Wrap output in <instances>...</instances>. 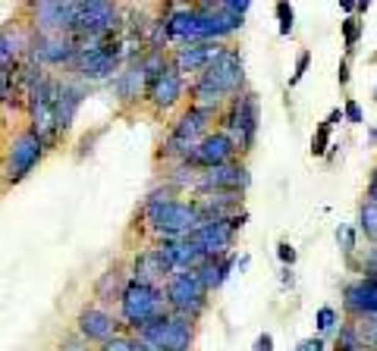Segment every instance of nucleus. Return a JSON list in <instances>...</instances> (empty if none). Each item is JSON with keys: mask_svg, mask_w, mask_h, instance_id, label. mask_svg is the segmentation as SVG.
Here are the masks:
<instances>
[{"mask_svg": "<svg viewBox=\"0 0 377 351\" xmlns=\"http://www.w3.org/2000/svg\"><path fill=\"white\" fill-rule=\"evenodd\" d=\"M142 214L157 241L161 238L183 241L201 226V214H198L195 197H188V201L176 197V201H167V204H145Z\"/></svg>", "mask_w": 377, "mask_h": 351, "instance_id": "f257e3e1", "label": "nucleus"}, {"mask_svg": "<svg viewBox=\"0 0 377 351\" xmlns=\"http://www.w3.org/2000/svg\"><path fill=\"white\" fill-rule=\"evenodd\" d=\"M167 311H170V307H167L164 289L135 282V280L129 282L126 295H123V301H120V320L133 335H139L145 326H151L154 320H161Z\"/></svg>", "mask_w": 377, "mask_h": 351, "instance_id": "f03ea898", "label": "nucleus"}, {"mask_svg": "<svg viewBox=\"0 0 377 351\" xmlns=\"http://www.w3.org/2000/svg\"><path fill=\"white\" fill-rule=\"evenodd\" d=\"M258 122H261V104L258 94L245 88L242 94H236L220 113V132H227L233 138L239 154H249L258 142Z\"/></svg>", "mask_w": 377, "mask_h": 351, "instance_id": "7ed1b4c3", "label": "nucleus"}, {"mask_svg": "<svg viewBox=\"0 0 377 351\" xmlns=\"http://www.w3.org/2000/svg\"><path fill=\"white\" fill-rule=\"evenodd\" d=\"M47 151V142L38 135L35 129H23L6 142V160H4V173H6V185L23 182L35 166L41 163Z\"/></svg>", "mask_w": 377, "mask_h": 351, "instance_id": "20e7f679", "label": "nucleus"}, {"mask_svg": "<svg viewBox=\"0 0 377 351\" xmlns=\"http://www.w3.org/2000/svg\"><path fill=\"white\" fill-rule=\"evenodd\" d=\"M139 339L161 348V351H192L195 348V320L186 317V313L167 311L161 320H154L151 326L142 329Z\"/></svg>", "mask_w": 377, "mask_h": 351, "instance_id": "39448f33", "label": "nucleus"}, {"mask_svg": "<svg viewBox=\"0 0 377 351\" xmlns=\"http://www.w3.org/2000/svg\"><path fill=\"white\" fill-rule=\"evenodd\" d=\"M164 295H167V307L173 313H186V317L198 320L205 313L211 292L205 289L198 273H173L164 285Z\"/></svg>", "mask_w": 377, "mask_h": 351, "instance_id": "423d86ee", "label": "nucleus"}, {"mask_svg": "<svg viewBox=\"0 0 377 351\" xmlns=\"http://www.w3.org/2000/svg\"><path fill=\"white\" fill-rule=\"evenodd\" d=\"M120 25H123V10L117 4H111V0H82L72 38L76 41L111 38V35H117Z\"/></svg>", "mask_w": 377, "mask_h": 351, "instance_id": "0eeeda50", "label": "nucleus"}, {"mask_svg": "<svg viewBox=\"0 0 377 351\" xmlns=\"http://www.w3.org/2000/svg\"><path fill=\"white\" fill-rule=\"evenodd\" d=\"M198 79L233 100L236 94L245 91V63H242V54H239L236 47H227V44H223V47L217 50V57L211 60V66H208Z\"/></svg>", "mask_w": 377, "mask_h": 351, "instance_id": "6e6552de", "label": "nucleus"}, {"mask_svg": "<svg viewBox=\"0 0 377 351\" xmlns=\"http://www.w3.org/2000/svg\"><path fill=\"white\" fill-rule=\"evenodd\" d=\"M76 0H41L32 4V32L35 35H72L79 19Z\"/></svg>", "mask_w": 377, "mask_h": 351, "instance_id": "1a4fd4ad", "label": "nucleus"}, {"mask_svg": "<svg viewBox=\"0 0 377 351\" xmlns=\"http://www.w3.org/2000/svg\"><path fill=\"white\" fill-rule=\"evenodd\" d=\"M249 185H252L249 166L242 160H233V163H223V166L201 173L195 195H242Z\"/></svg>", "mask_w": 377, "mask_h": 351, "instance_id": "9d476101", "label": "nucleus"}, {"mask_svg": "<svg viewBox=\"0 0 377 351\" xmlns=\"http://www.w3.org/2000/svg\"><path fill=\"white\" fill-rule=\"evenodd\" d=\"M76 57H79V41L72 35H35L26 60L38 66V69H47V66H72Z\"/></svg>", "mask_w": 377, "mask_h": 351, "instance_id": "9b49d317", "label": "nucleus"}, {"mask_svg": "<svg viewBox=\"0 0 377 351\" xmlns=\"http://www.w3.org/2000/svg\"><path fill=\"white\" fill-rule=\"evenodd\" d=\"M76 329H79V335H82L85 345H107L111 339L123 335V320L113 317L107 307L89 304V307H82V311H79Z\"/></svg>", "mask_w": 377, "mask_h": 351, "instance_id": "f8f14e48", "label": "nucleus"}, {"mask_svg": "<svg viewBox=\"0 0 377 351\" xmlns=\"http://www.w3.org/2000/svg\"><path fill=\"white\" fill-rule=\"evenodd\" d=\"M236 154H239V148L233 144V138H230L227 132L214 129L211 135L198 144V148L188 154L186 163L195 166L198 173H208V170H214V166H223V163H233V160H239Z\"/></svg>", "mask_w": 377, "mask_h": 351, "instance_id": "ddd939ff", "label": "nucleus"}, {"mask_svg": "<svg viewBox=\"0 0 377 351\" xmlns=\"http://www.w3.org/2000/svg\"><path fill=\"white\" fill-rule=\"evenodd\" d=\"M346 320H377V276H359L343 289Z\"/></svg>", "mask_w": 377, "mask_h": 351, "instance_id": "4468645a", "label": "nucleus"}, {"mask_svg": "<svg viewBox=\"0 0 377 351\" xmlns=\"http://www.w3.org/2000/svg\"><path fill=\"white\" fill-rule=\"evenodd\" d=\"M188 238H192L208 258H223V254H233L236 229L230 219H205Z\"/></svg>", "mask_w": 377, "mask_h": 351, "instance_id": "2eb2a0df", "label": "nucleus"}, {"mask_svg": "<svg viewBox=\"0 0 377 351\" xmlns=\"http://www.w3.org/2000/svg\"><path fill=\"white\" fill-rule=\"evenodd\" d=\"M85 94H89V88L79 76H69V79H57V94H54V107H57V129L69 132L72 122H76V113L79 107H82Z\"/></svg>", "mask_w": 377, "mask_h": 351, "instance_id": "dca6fc26", "label": "nucleus"}, {"mask_svg": "<svg viewBox=\"0 0 377 351\" xmlns=\"http://www.w3.org/2000/svg\"><path fill=\"white\" fill-rule=\"evenodd\" d=\"M223 44H214V41H205V44H179V47L170 50V63L179 76H192L198 79L201 72L211 66V60L217 57Z\"/></svg>", "mask_w": 377, "mask_h": 351, "instance_id": "f3484780", "label": "nucleus"}, {"mask_svg": "<svg viewBox=\"0 0 377 351\" xmlns=\"http://www.w3.org/2000/svg\"><path fill=\"white\" fill-rule=\"evenodd\" d=\"M148 72H145L142 60H133L123 66V72L117 79H113V94H117V100L123 107H135L142 104V100H148Z\"/></svg>", "mask_w": 377, "mask_h": 351, "instance_id": "a211bd4d", "label": "nucleus"}, {"mask_svg": "<svg viewBox=\"0 0 377 351\" xmlns=\"http://www.w3.org/2000/svg\"><path fill=\"white\" fill-rule=\"evenodd\" d=\"M183 98H186V76H179L173 66L167 72H161V76L148 85V104L154 107L157 113L173 110Z\"/></svg>", "mask_w": 377, "mask_h": 351, "instance_id": "6ab92c4d", "label": "nucleus"}, {"mask_svg": "<svg viewBox=\"0 0 377 351\" xmlns=\"http://www.w3.org/2000/svg\"><path fill=\"white\" fill-rule=\"evenodd\" d=\"M129 282H133V273H126V270L120 267H107L104 273L98 276V282H94V298H98L101 304H111V301H123V295H126Z\"/></svg>", "mask_w": 377, "mask_h": 351, "instance_id": "aec40b11", "label": "nucleus"}, {"mask_svg": "<svg viewBox=\"0 0 377 351\" xmlns=\"http://www.w3.org/2000/svg\"><path fill=\"white\" fill-rule=\"evenodd\" d=\"M201 223L205 219H233L242 210V195H195Z\"/></svg>", "mask_w": 377, "mask_h": 351, "instance_id": "412c9836", "label": "nucleus"}, {"mask_svg": "<svg viewBox=\"0 0 377 351\" xmlns=\"http://www.w3.org/2000/svg\"><path fill=\"white\" fill-rule=\"evenodd\" d=\"M236 263H239V254H223V258H211L205 263V267L198 270V276H201V282H205V289L208 292H217L223 282L230 280V276L236 273Z\"/></svg>", "mask_w": 377, "mask_h": 351, "instance_id": "4be33fe9", "label": "nucleus"}, {"mask_svg": "<svg viewBox=\"0 0 377 351\" xmlns=\"http://www.w3.org/2000/svg\"><path fill=\"white\" fill-rule=\"evenodd\" d=\"M359 232L377 248V201H361L359 207Z\"/></svg>", "mask_w": 377, "mask_h": 351, "instance_id": "5701e85b", "label": "nucleus"}, {"mask_svg": "<svg viewBox=\"0 0 377 351\" xmlns=\"http://www.w3.org/2000/svg\"><path fill=\"white\" fill-rule=\"evenodd\" d=\"M339 326H343V317H339L337 307H330V304L317 307V313H315V329H317V335L339 333Z\"/></svg>", "mask_w": 377, "mask_h": 351, "instance_id": "b1692460", "label": "nucleus"}, {"mask_svg": "<svg viewBox=\"0 0 377 351\" xmlns=\"http://www.w3.org/2000/svg\"><path fill=\"white\" fill-rule=\"evenodd\" d=\"M361 32H365V22L359 16H346L343 19V44H346V54H355V47H359L361 41Z\"/></svg>", "mask_w": 377, "mask_h": 351, "instance_id": "393cba45", "label": "nucleus"}, {"mask_svg": "<svg viewBox=\"0 0 377 351\" xmlns=\"http://www.w3.org/2000/svg\"><path fill=\"white\" fill-rule=\"evenodd\" d=\"M330 132H333V126H327V122H321V126L315 129V135H311V157H324L327 148H333Z\"/></svg>", "mask_w": 377, "mask_h": 351, "instance_id": "a878e982", "label": "nucleus"}, {"mask_svg": "<svg viewBox=\"0 0 377 351\" xmlns=\"http://www.w3.org/2000/svg\"><path fill=\"white\" fill-rule=\"evenodd\" d=\"M274 13H277V22H280V35H293V28H296L293 4H277V6H274Z\"/></svg>", "mask_w": 377, "mask_h": 351, "instance_id": "bb28decb", "label": "nucleus"}, {"mask_svg": "<svg viewBox=\"0 0 377 351\" xmlns=\"http://www.w3.org/2000/svg\"><path fill=\"white\" fill-rule=\"evenodd\" d=\"M337 245H339V251L346 254V258H352V251H355V229L349 223H339L337 226Z\"/></svg>", "mask_w": 377, "mask_h": 351, "instance_id": "cd10ccee", "label": "nucleus"}, {"mask_svg": "<svg viewBox=\"0 0 377 351\" xmlns=\"http://www.w3.org/2000/svg\"><path fill=\"white\" fill-rule=\"evenodd\" d=\"M308 66H311V54H308V50H302V54L296 57V69H293V76H289V88H296L302 79H305Z\"/></svg>", "mask_w": 377, "mask_h": 351, "instance_id": "c85d7f7f", "label": "nucleus"}, {"mask_svg": "<svg viewBox=\"0 0 377 351\" xmlns=\"http://www.w3.org/2000/svg\"><path fill=\"white\" fill-rule=\"evenodd\" d=\"M359 329H361V339H365V348L377 351V320H359Z\"/></svg>", "mask_w": 377, "mask_h": 351, "instance_id": "c756f323", "label": "nucleus"}, {"mask_svg": "<svg viewBox=\"0 0 377 351\" xmlns=\"http://www.w3.org/2000/svg\"><path fill=\"white\" fill-rule=\"evenodd\" d=\"M101 351H135V335H117V339H111L107 345H101Z\"/></svg>", "mask_w": 377, "mask_h": 351, "instance_id": "7c9ffc66", "label": "nucleus"}, {"mask_svg": "<svg viewBox=\"0 0 377 351\" xmlns=\"http://www.w3.org/2000/svg\"><path fill=\"white\" fill-rule=\"evenodd\" d=\"M277 258H280L283 267L293 270V267H296V258H299V254H296V248L289 245V241H280V245H277Z\"/></svg>", "mask_w": 377, "mask_h": 351, "instance_id": "2f4dec72", "label": "nucleus"}, {"mask_svg": "<svg viewBox=\"0 0 377 351\" xmlns=\"http://www.w3.org/2000/svg\"><path fill=\"white\" fill-rule=\"evenodd\" d=\"M343 113H346V122H352V126H359L365 116H361V107H359V100L349 98L346 100V107H343Z\"/></svg>", "mask_w": 377, "mask_h": 351, "instance_id": "473e14b6", "label": "nucleus"}, {"mask_svg": "<svg viewBox=\"0 0 377 351\" xmlns=\"http://www.w3.org/2000/svg\"><path fill=\"white\" fill-rule=\"evenodd\" d=\"M296 351H327V345H324V335H308V339L299 342Z\"/></svg>", "mask_w": 377, "mask_h": 351, "instance_id": "72a5a7b5", "label": "nucleus"}, {"mask_svg": "<svg viewBox=\"0 0 377 351\" xmlns=\"http://www.w3.org/2000/svg\"><path fill=\"white\" fill-rule=\"evenodd\" d=\"M361 270H365L361 276H377V248H371V251L365 254V260H361Z\"/></svg>", "mask_w": 377, "mask_h": 351, "instance_id": "f704fd0d", "label": "nucleus"}, {"mask_svg": "<svg viewBox=\"0 0 377 351\" xmlns=\"http://www.w3.org/2000/svg\"><path fill=\"white\" fill-rule=\"evenodd\" d=\"M255 351H274V335L271 333H261L255 339Z\"/></svg>", "mask_w": 377, "mask_h": 351, "instance_id": "c9c22d12", "label": "nucleus"}, {"mask_svg": "<svg viewBox=\"0 0 377 351\" xmlns=\"http://www.w3.org/2000/svg\"><path fill=\"white\" fill-rule=\"evenodd\" d=\"M337 79H339V85H349V57H346V60L339 63V72H337Z\"/></svg>", "mask_w": 377, "mask_h": 351, "instance_id": "e433bc0d", "label": "nucleus"}, {"mask_svg": "<svg viewBox=\"0 0 377 351\" xmlns=\"http://www.w3.org/2000/svg\"><path fill=\"white\" fill-rule=\"evenodd\" d=\"M324 122H327V126H337V122H346V113H343V110H330V113H327V120H324Z\"/></svg>", "mask_w": 377, "mask_h": 351, "instance_id": "4c0bfd02", "label": "nucleus"}, {"mask_svg": "<svg viewBox=\"0 0 377 351\" xmlns=\"http://www.w3.org/2000/svg\"><path fill=\"white\" fill-rule=\"evenodd\" d=\"M368 201H377V166L371 170V179H368Z\"/></svg>", "mask_w": 377, "mask_h": 351, "instance_id": "58836bf2", "label": "nucleus"}, {"mask_svg": "<svg viewBox=\"0 0 377 351\" xmlns=\"http://www.w3.org/2000/svg\"><path fill=\"white\" fill-rule=\"evenodd\" d=\"M245 219H249V210H239V214H236L233 219H230V223H233V229L239 232V229H242V226H245Z\"/></svg>", "mask_w": 377, "mask_h": 351, "instance_id": "ea45409f", "label": "nucleus"}, {"mask_svg": "<svg viewBox=\"0 0 377 351\" xmlns=\"http://www.w3.org/2000/svg\"><path fill=\"white\" fill-rule=\"evenodd\" d=\"M339 6H343V13H346V16H352V13H359V4H355V0H343V4H339Z\"/></svg>", "mask_w": 377, "mask_h": 351, "instance_id": "a19ab883", "label": "nucleus"}, {"mask_svg": "<svg viewBox=\"0 0 377 351\" xmlns=\"http://www.w3.org/2000/svg\"><path fill=\"white\" fill-rule=\"evenodd\" d=\"M249 263H252V258H249V254H242L239 263H236V273H245V270H249Z\"/></svg>", "mask_w": 377, "mask_h": 351, "instance_id": "79ce46f5", "label": "nucleus"}, {"mask_svg": "<svg viewBox=\"0 0 377 351\" xmlns=\"http://www.w3.org/2000/svg\"><path fill=\"white\" fill-rule=\"evenodd\" d=\"M280 282H283V285H293V282H296V276H293V270H289V267H283V276H280Z\"/></svg>", "mask_w": 377, "mask_h": 351, "instance_id": "37998d69", "label": "nucleus"}, {"mask_svg": "<svg viewBox=\"0 0 377 351\" xmlns=\"http://www.w3.org/2000/svg\"><path fill=\"white\" fill-rule=\"evenodd\" d=\"M67 351H98V348H89V345H85V342H79V345H69Z\"/></svg>", "mask_w": 377, "mask_h": 351, "instance_id": "c03bdc74", "label": "nucleus"}, {"mask_svg": "<svg viewBox=\"0 0 377 351\" xmlns=\"http://www.w3.org/2000/svg\"><path fill=\"white\" fill-rule=\"evenodd\" d=\"M374 100H377V85H374Z\"/></svg>", "mask_w": 377, "mask_h": 351, "instance_id": "a18cd8bd", "label": "nucleus"}]
</instances>
